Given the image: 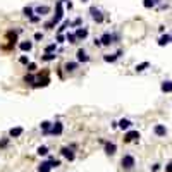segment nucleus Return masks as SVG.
Segmentation results:
<instances>
[{"label":"nucleus","instance_id":"nucleus-1","mask_svg":"<svg viewBox=\"0 0 172 172\" xmlns=\"http://www.w3.org/2000/svg\"><path fill=\"white\" fill-rule=\"evenodd\" d=\"M100 41H102V47H110V45H115V43L121 41V35L115 31H105L102 33V36H100Z\"/></svg>","mask_w":172,"mask_h":172},{"label":"nucleus","instance_id":"nucleus-2","mask_svg":"<svg viewBox=\"0 0 172 172\" xmlns=\"http://www.w3.org/2000/svg\"><path fill=\"white\" fill-rule=\"evenodd\" d=\"M88 12H90V16H91V19H93L95 22H97V24H103V21L107 19V16H105V14H103V12L100 11V9H98L97 5H91Z\"/></svg>","mask_w":172,"mask_h":172},{"label":"nucleus","instance_id":"nucleus-3","mask_svg":"<svg viewBox=\"0 0 172 172\" xmlns=\"http://www.w3.org/2000/svg\"><path fill=\"white\" fill-rule=\"evenodd\" d=\"M64 14H65L64 4H62V2H60V0H59V2L55 4V14H54V16H52V19H54V21L57 22V26H59L60 22H62V21H64V19H65V16H64Z\"/></svg>","mask_w":172,"mask_h":172},{"label":"nucleus","instance_id":"nucleus-4","mask_svg":"<svg viewBox=\"0 0 172 172\" xmlns=\"http://www.w3.org/2000/svg\"><path fill=\"white\" fill-rule=\"evenodd\" d=\"M48 83H50L48 71H43V78H41V74H36V79L33 83V88H45V86H48Z\"/></svg>","mask_w":172,"mask_h":172},{"label":"nucleus","instance_id":"nucleus-5","mask_svg":"<svg viewBox=\"0 0 172 172\" xmlns=\"http://www.w3.org/2000/svg\"><path fill=\"white\" fill-rule=\"evenodd\" d=\"M134 165H136V158L131 153H126L121 158V167H122L124 170H131V169H134Z\"/></svg>","mask_w":172,"mask_h":172},{"label":"nucleus","instance_id":"nucleus-6","mask_svg":"<svg viewBox=\"0 0 172 172\" xmlns=\"http://www.w3.org/2000/svg\"><path fill=\"white\" fill-rule=\"evenodd\" d=\"M76 60H78L79 64H88V62L91 60V57H90V54H88V50H86L84 47H79V48L76 50Z\"/></svg>","mask_w":172,"mask_h":172},{"label":"nucleus","instance_id":"nucleus-7","mask_svg":"<svg viewBox=\"0 0 172 172\" xmlns=\"http://www.w3.org/2000/svg\"><path fill=\"white\" fill-rule=\"evenodd\" d=\"M141 134L140 131H136V129H129V131H126V134H124V143H134V141H140Z\"/></svg>","mask_w":172,"mask_h":172},{"label":"nucleus","instance_id":"nucleus-8","mask_svg":"<svg viewBox=\"0 0 172 172\" xmlns=\"http://www.w3.org/2000/svg\"><path fill=\"white\" fill-rule=\"evenodd\" d=\"M62 133H64V124L60 122V121L52 122V127H50L48 136H62Z\"/></svg>","mask_w":172,"mask_h":172},{"label":"nucleus","instance_id":"nucleus-9","mask_svg":"<svg viewBox=\"0 0 172 172\" xmlns=\"http://www.w3.org/2000/svg\"><path fill=\"white\" fill-rule=\"evenodd\" d=\"M33 47H35V41H31V40H21L17 43V48L21 50L22 54H29L33 50Z\"/></svg>","mask_w":172,"mask_h":172},{"label":"nucleus","instance_id":"nucleus-10","mask_svg":"<svg viewBox=\"0 0 172 172\" xmlns=\"http://www.w3.org/2000/svg\"><path fill=\"white\" fill-rule=\"evenodd\" d=\"M122 54H124L122 48H119L115 54H103V60H105V62H108V64H114V62H117V60L122 57Z\"/></svg>","mask_w":172,"mask_h":172},{"label":"nucleus","instance_id":"nucleus-11","mask_svg":"<svg viewBox=\"0 0 172 172\" xmlns=\"http://www.w3.org/2000/svg\"><path fill=\"white\" fill-rule=\"evenodd\" d=\"M79 65H81V64L78 62V60H67V62L64 64V67H62V69H64L67 74H74L76 71L79 69Z\"/></svg>","mask_w":172,"mask_h":172},{"label":"nucleus","instance_id":"nucleus-12","mask_svg":"<svg viewBox=\"0 0 172 172\" xmlns=\"http://www.w3.org/2000/svg\"><path fill=\"white\" fill-rule=\"evenodd\" d=\"M74 33H76V38H78V41H84L86 38L90 36V29H88L86 26H79V28H76Z\"/></svg>","mask_w":172,"mask_h":172},{"label":"nucleus","instance_id":"nucleus-13","mask_svg":"<svg viewBox=\"0 0 172 172\" xmlns=\"http://www.w3.org/2000/svg\"><path fill=\"white\" fill-rule=\"evenodd\" d=\"M60 155L64 157L65 160H69V162H72L76 158V151L71 148V146H62L60 148Z\"/></svg>","mask_w":172,"mask_h":172},{"label":"nucleus","instance_id":"nucleus-14","mask_svg":"<svg viewBox=\"0 0 172 172\" xmlns=\"http://www.w3.org/2000/svg\"><path fill=\"white\" fill-rule=\"evenodd\" d=\"M103 151H105V155H108V157L115 155V151H117V145H115L114 141H105V143H103Z\"/></svg>","mask_w":172,"mask_h":172},{"label":"nucleus","instance_id":"nucleus-15","mask_svg":"<svg viewBox=\"0 0 172 172\" xmlns=\"http://www.w3.org/2000/svg\"><path fill=\"white\" fill-rule=\"evenodd\" d=\"M50 12H52V7L50 5H45V4H40V5H35V14H38V16H41V17H45V16H48Z\"/></svg>","mask_w":172,"mask_h":172},{"label":"nucleus","instance_id":"nucleus-16","mask_svg":"<svg viewBox=\"0 0 172 172\" xmlns=\"http://www.w3.org/2000/svg\"><path fill=\"white\" fill-rule=\"evenodd\" d=\"M167 127H165V124H155L153 126V134L158 136V138H165L167 136Z\"/></svg>","mask_w":172,"mask_h":172},{"label":"nucleus","instance_id":"nucleus-17","mask_svg":"<svg viewBox=\"0 0 172 172\" xmlns=\"http://www.w3.org/2000/svg\"><path fill=\"white\" fill-rule=\"evenodd\" d=\"M117 124H119V129H121V131H129V129H133V121H131V119L122 117V119L117 121Z\"/></svg>","mask_w":172,"mask_h":172},{"label":"nucleus","instance_id":"nucleus-18","mask_svg":"<svg viewBox=\"0 0 172 172\" xmlns=\"http://www.w3.org/2000/svg\"><path fill=\"white\" fill-rule=\"evenodd\" d=\"M160 91L165 93V95H169V93H172V79H164L160 83Z\"/></svg>","mask_w":172,"mask_h":172},{"label":"nucleus","instance_id":"nucleus-19","mask_svg":"<svg viewBox=\"0 0 172 172\" xmlns=\"http://www.w3.org/2000/svg\"><path fill=\"white\" fill-rule=\"evenodd\" d=\"M22 133H24V127H22V126L11 127L9 129V138H19V136H22Z\"/></svg>","mask_w":172,"mask_h":172},{"label":"nucleus","instance_id":"nucleus-20","mask_svg":"<svg viewBox=\"0 0 172 172\" xmlns=\"http://www.w3.org/2000/svg\"><path fill=\"white\" fill-rule=\"evenodd\" d=\"M169 43H170V35H169V33L160 35V36H158V40H157V45H158V47H167Z\"/></svg>","mask_w":172,"mask_h":172},{"label":"nucleus","instance_id":"nucleus-21","mask_svg":"<svg viewBox=\"0 0 172 172\" xmlns=\"http://www.w3.org/2000/svg\"><path fill=\"white\" fill-rule=\"evenodd\" d=\"M50 127H52V121H43V122L40 124V129H41V134H43V136H48V133H50Z\"/></svg>","mask_w":172,"mask_h":172},{"label":"nucleus","instance_id":"nucleus-22","mask_svg":"<svg viewBox=\"0 0 172 172\" xmlns=\"http://www.w3.org/2000/svg\"><path fill=\"white\" fill-rule=\"evenodd\" d=\"M65 43H69V45H76L78 43V38H76L74 31H65Z\"/></svg>","mask_w":172,"mask_h":172},{"label":"nucleus","instance_id":"nucleus-23","mask_svg":"<svg viewBox=\"0 0 172 172\" xmlns=\"http://www.w3.org/2000/svg\"><path fill=\"white\" fill-rule=\"evenodd\" d=\"M57 50H59V45L57 43H48L45 48H43V54H57Z\"/></svg>","mask_w":172,"mask_h":172},{"label":"nucleus","instance_id":"nucleus-24","mask_svg":"<svg viewBox=\"0 0 172 172\" xmlns=\"http://www.w3.org/2000/svg\"><path fill=\"white\" fill-rule=\"evenodd\" d=\"M67 28H71V19H64V21L60 22L59 26H57V33H65Z\"/></svg>","mask_w":172,"mask_h":172},{"label":"nucleus","instance_id":"nucleus-25","mask_svg":"<svg viewBox=\"0 0 172 172\" xmlns=\"http://www.w3.org/2000/svg\"><path fill=\"white\" fill-rule=\"evenodd\" d=\"M148 67H150V62H148V60H145V62H141V64H136L134 65V71L140 74V72H145Z\"/></svg>","mask_w":172,"mask_h":172},{"label":"nucleus","instance_id":"nucleus-26","mask_svg":"<svg viewBox=\"0 0 172 172\" xmlns=\"http://www.w3.org/2000/svg\"><path fill=\"white\" fill-rule=\"evenodd\" d=\"M36 153H38L40 157H48V153H50V148H48L47 145H40V146L36 148Z\"/></svg>","mask_w":172,"mask_h":172},{"label":"nucleus","instance_id":"nucleus-27","mask_svg":"<svg viewBox=\"0 0 172 172\" xmlns=\"http://www.w3.org/2000/svg\"><path fill=\"white\" fill-rule=\"evenodd\" d=\"M35 79H36V76L33 74V72H28V74L24 76V78H22V83H24V84H29V86H33Z\"/></svg>","mask_w":172,"mask_h":172},{"label":"nucleus","instance_id":"nucleus-28","mask_svg":"<svg viewBox=\"0 0 172 172\" xmlns=\"http://www.w3.org/2000/svg\"><path fill=\"white\" fill-rule=\"evenodd\" d=\"M50 170H52V165H50L48 160L41 162V164L38 165V172H50Z\"/></svg>","mask_w":172,"mask_h":172},{"label":"nucleus","instance_id":"nucleus-29","mask_svg":"<svg viewBox=\"0 0 172 172\" xmlns=\"http://www.w3.org/2000/svg\"><path fill=\"white\" fill-rule=\"evenodd\" d=\"M55 28H57V22H55L54 19L43 22V29H45V31H52V29H55Z\"/></svg>","mask_w":172,"mask_h":172},{"label":"nucleus","instance_id":"nucleus-30","mask_svg":"<svg viewBox=\"0 0 172 172\" xmlns=\"http://www.w3.org/2000/svg\"><path fill=\"white\" fill-rule=\"evenodd\" d=\"M33 14H35V7H33V5L22 7V16H24V17H31Z\"/></svg>","mask_w":172,"mask_h":172},{"label":"nucleus","instance_id":"nucleus-31","mask_svg":"<svg viewBox=\"0 0 172 172\" xmlns=\"http://www.w3.org/2000/svg\"><path fill=\"white\" fill-rule=\"evenodd\" d=\"M17 62H19L21 65H24V67H26V65L29 64V62H31V60H29V55H28V54H22V55H19Z\"/></svg>","mask_w":172,"mask_h":172},{"label":"nucleus","instance_id":"nucleus-32","mask_svg":"<svg viewBox=\"0 0 172 172\" xmlns=\"http://www.w3.org/2000/svg\"><path fill=\"white\" fill-rule=\"evenodd\" d=\"M48 162H50V165H52V169H57V167L62 165V160L60 158H54V157H48Z\"/></svg>","mask_w":172,"mask_h":172},{"label":"nucleus","instance_id":"nucleus-33","mask_svg":"<svg viewBox=\"0 0 172 172\" xmlns=\"http://www.w3.org/2000/svg\"><path fill=\"white\" fill-rule=\"evenodd\" d=\"M55 59H57V54H43L41 55L43 62H54Z\"/></svg>","mask_w":172,"mask_h":172},{"label":"nucleus","instance_id":"nucleus-34","mask_svg":"<svg viewBox=\"0 0 172 172\" xmlns=\"http://www.w3.org/2000/svg\"><path fill=\"white\" fill-rule=\"evenodd\" d=\"M55 43H57V45L65 43V33H57V35H55Z\"/></svg>","mask_w":172,"mask_h":172},{"label":"nucleus","instance_id":"nucleus-35","mask_svg":"<svg viewBox=\"0 0 172 172\" xmlns=\"http://www.w3.org/2000/svg\"><path fill=\"white\" fill-rule=\"evenodd\" d=\"M143 7L150 11V9H155L157 4H155V0H143Z\"/></svg>","mask_w":172,"mask_h":172},{"label":"nucleus","instance_id":"nucleus-36","mask_svg":"<svg viewBox=\"0 0 172 172\" xmlns=\"http://www.w3.org/2000/svg\"><path fill=\"white\" fill-rule=\"evenodd\" d=\"M9 143H11V138H2L0 140V150H5L9 146Z\"/></svg>","mask_w":172,"mask_h":172},{"label":"nucleus","instance_id":"nucleus-37","mask_svg":"<svg viewBox=\"0 0 172 172\" xmlns=\"http://www.w3.org/2000/svg\"><path fill=\"white\" fill-rule=\"evenodd\" d=\"M36 69H38V64H36V62H29V64L26 65V71H28V72H36Z\"/></svg>","mask_w":172,"mask_h":172},{"label":"nucleus","instance_id":"nucleus-38","mask_svg":"<svg viewBox=\"0 0 172 172\" xmlns=\"http://www.w3.org/2000/svg\"><path fill=\"white\" fill-rule=\"evenodd\" d=\"M28 21L31 22V24H36V22L41 21V16H38V14H33L31 17H28Z\"/></svg>","mask_w":172,"mask_h":172},{"label":"nucleus","instance_id":"nucleus-39","mask_svg":"<svg viewBox=\"0 0 172 172\" xmlns=\"http://www.w3.org/2000/svg\"><path fill=\"white\" fill-rule=\"evenodd\" d=\"M83 26V19L81 17H76L74 21H71V28H79Z\"/></svg>","mask_w":172,"mask_h":172},{"label":"nucleus","instance_id":"nucleus-40","mask_svg":"<svg viewBox=\"0 0 172 172\" xmlns=\"http://www.w3.org/2000/svg\"><path fill=\"white\" fill-rule=\"evenodd\" d=\"M43 38H45L43 31H36V33H35V36H33V40H35V41H41Z\"/></svg>","mask_w":172,"mask_h":172},{"label":"nucleus","instance_id":"nucleus-41","mask_svg":"<svg viewBox=\"0 0 172 172\" xmlns=\"http://www.w3.org/2000/svg\"><path fill=\"white\" fill-rule=\"evenodd\" d=\"M64 9H65V11H72V9H74V4H72L71 0H67V2L64 4Z\"/></svg>","mask_w":172,"mask_h":172},{"label":"nucleus","instance_id":"nucleus-42","mask_svg":"<svg viewBox=\"0 0 172 172\" xmlns=\"http://www.w3.org/2000/svg\"><path fill=\"white\" fill-rule=\"evenodd\" d=\"M160 169H162L160 164H153V165H151V172H158Z\"/></svg>","mask_w":172,"mask_h":172},{"label":"nucleus","instance_id":"nucleus-43","mask_svg":"<svg viewBox=\"0 0 172 172\" xmlns=\"http://www.w3.org/2000/svg\"><path fill=\"white\" fill-rule=\"evenodd\" d=\"M93 45H95L97 48H102V41H100V38H95V40H93Z\"/></svg>","mask_w":172,"mask_h":172},{"label":"nucleus","instance_id":"nucleus-44","mask_svg":"<svg viewBox=\"0 0 172 172\" xmlns=\"http://www.w3.org/2000/svg\"><path fill=\"white\" fill-rule=\"evenodd\" d=\"M165 172H172V160L165 165Z\"/></svg>","mask_w":172,"mask_h":172},{"label":"nucleus","instance_id":"nucleus-45","mask_svg":"<svg viewBox=\"0 0 172 172\" xmlns=\"http://www.w3.org/2000/svg\"><path fill=\"white\" fill-rule=\"evenodd\" d=\"M158 33H160V35L165 33V24H160V26H158Z\"/></svg>","mask_w":172,"mask_h":172},{"label":"nucleus","instance_id":"nucleus-46","mask_svg":"<svg viewBox=\"0 0 172 172\" xmlns=\"http://www.w3.org/2000/svg\"><path fill=\"white\" fill-rule=\"evenodd\" d=\"M110 127H112V129H119V124H117V121H112V122H110Z\"/></svg>","mask_w":172,"mask_h":172},{"label":"nucleus","instance_id":"nucleus-47","mask_svg":"<svg viewBox=\"0 0 172 172\" xmlns=\"http://www.w3.org/2000/svg\"><path fill=\"white\" fill-rule=\"evenodd\" d=\"M162 2H164V0H155V4H157V5H160Z\"/></svg>","mask_w":172,"mask_h":172},{"label":"nucleus","instance_id":"nucleus-48","mask_svg":"<svg viewBox=\"0 0 172 172\" xmlns=\"http://www.w3.org/2000/svg\"><path fill=\"white\" fill-rule=\"evenodd\" d=\"M88 2H90V0H81V4H88Z\"/></svg>","mask_w":172,"mask_h":172},{"label":"nucleus","instance_id":"nucleus-49","mask_svg":"<svg viewBox=\"0 0 172 172\" xmlns=\"http://www.w3.org/2000/svg\"><path fill=\"white\" fill-rule=\"evenodd\" d=\"M60 2H62V4H65V2H67V0H60Z\"/></svg>","mask_w":172,"mask_h":172},{"label":"nucleus","instance_id":"nucleus-50","mask_svg":"<svg viewBox=\"0 0 172 172\" xmlns=\"http://www.w3.org/2000/svg\"><path fill=\"white\" fill-rule=\"evenodd\" d=\"M170 43H172V35H170Z\"/></svg>","mask_w":172,"mask_h":172}]
</instances>
